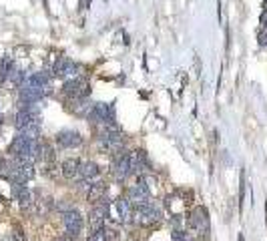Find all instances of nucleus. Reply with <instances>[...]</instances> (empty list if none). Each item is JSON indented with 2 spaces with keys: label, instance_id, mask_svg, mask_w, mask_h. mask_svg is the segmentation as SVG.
Wrapping results in <instances>:
<instances>
[{
  "label": "nucleus",
  "instance_id": "obj_1",
  "mask_svg": "<svg viewBox=\"0 0 267 241\" xmlns=\"http://www.w3.org/2000/svg\"><path fill=\"white\" fill-rule=\"evenodd\" d=\"M98 143L102 151L109 153H117L123 149V133L119 131L117 125H109V127H100V135H98Z\"/></svg>",
  "mask_w": 267,
  "mask_h": 241
},
{
  "label": "nucleus",
  "instance_id": "obj_2",
  "mask_svg": "<svg viewBox=\"0 0 267 241\" xmlns=\"http://www.w3.org/2000/svg\"><path fill=\"white\" fill-rule=\"evenodd\" d=\"M92 125H100V127H109L115 125L117 121V111H115V103H94L90 115L87 117Z\"/></svg>",
  "mask_w": 267,
  "mask_h": 241
},
{
  "label": "nucleus",
  "instance_id": "obj_3",
  "mask_svg": "<svg viewBox=\"0 0 267 241\" xmlns=\"http://www.w3.org/2000/svg\"><path fill=\"white\" fill-rule=\"evenodd\" d=\"M163 217L161 209H159L153 201L147 203V205H141V207H135V213H133V221L137 225H143V227H149V225H155L159 223Z\"/></svg>",
  "mask_w": 267,
  "mask_h": 241
},
{
  "label": "nucleus",
  "instance_id": "obj_4",
  "mask_svg": "<svg viewBox=\"0 0 267 241\" xmlns=\"http://www.w3.org/2000/svg\"><path fill=\"white\" fill-rule=\"evenodd\" d=\"M209 229V217H207V209L205 207H195L187 219V231L199 241L201 235H205V231Z\"/></svg>",
  "mask_w": 267,
  "mask_h": 241
},
{
  "label": "nucleus",
  "instance_id": "obj_5",
  "mask_svg": "<svg viewBox=\"0 0 267 241\" xmlns=\"http://www.w3.org/2000/svg\"><path fill=\"white\" fill-rule=\"evenodd\" d=\"M127 197H129V201H131L135 207H141V205L151 203V189H149L145 177H139V181L129 187V195H127Z\"/></svg>",
  "mask_w": 267,
  "mask_h": 241
},
{
  "label": "nucleus",
  "instance_id": "obj_6",
  "mask_svg": "<svg viewBox=\"0 0 267 241\" xmlns=\"http://www.w3.org/2000/svg\"><path fill=\"white\" fill-rule=\"evenodd\" d=\"M106 217H109V199L104 197V199H100L98 203L92 205V209H90V213H89V227H90L92 231L102 229Z\"/></svg>",
  "mask_w": 267,
  "mask_h": 241
},
{
  "label": "nucleus",
  "instance_id": "obj_7",
  "mask_svg": "<svg viewBox=\"0 0 267 241\" xmlns=\"http://www.w3.org/2000/svg\"><path fill=\"white\" fill-rule=\"evenodd\" d=\"M65 94L71 96V99H79V96H89L90 92V82L85 79V77H75V79H69L63 86Z\"/></svg>",
  "mask_w": 267,
  "mask_h": 241
},
{
  "label": "nucleus",
  "instance_id": "obj_8",
  "mask_svg": "<svg viewBox=\"0 0 267 241\" xmlns=\"http://www.w3.org/2000/svg\"><path fill=\"white\" fill-rule=\"evenodd\" d=\"M63 223H65V229H67V235H71V237H79V233L83 231V215H81V211L79 209H71V211H67V213H63Z\"/></svg>",
  "mask_w": 267,
  "mask_h": 241
},
{
  "label": "nucleus",
  "instance_id": "obj_9",
  "mask_svg": "<svg viewBox=\"0 0 267 241\" xmlns=\"http://www.w3.org/2000/svg\"><path fill=\"white\" fill-rule=\"evenodd\" d=\"M113 173L117 181H127V177L131 175V161H129V153L127 151H117L115 153V165H113Z\"/></svg>",
  "mask_w": 267,
  "mask_h": 241
},
{
  "label": "nucleus",
  "instance_id": "obj_10",
  "mask_svg": "<svg viewBox=\"0 0 267 241\" xmlns=\"http://www.w3.org/2000/svg\"><path fill=\"white\" fill-rule=\"evenodd\" d=\"M10 193H12L14 201H18L20 209H30L32 207V203H34L32 193L24 183H10Z\"/></svg>",
  "mask_w": 267,
  "mask_h": 241
},
{
  "label": "nucleus",
  "instance_id": "obj_11",
  "mask_svg": "<svg viewBox=\"0 0 267 241\" xmlns=\"http://www.w3.org/2000/svg\"><path fill=\"white\" fill-rule=\"evenodd\" d=\"M55 141H57L59 147H63V149H75V147H81V145H83L81 133H77L73 129H65V131L57 133Z\"/></svg>",
  "mask_w": 267,
  "mask_h": 241
},
{
  "label": "nucleus",
  "instance_id": "obj_12",
  "mask_svg": "<svg viewBox=\"0 0 267 241\" xmlns=\"http://www.w3.org/2000/svg\"><path fill=\"white\" fill-rule=\"evenodd\" d=\"M129 161H131V175L143 177V175L151 169V163H149L145 151H133V153L129 155Z\"/></svg>",
  "mask_w": 267,
  "mask_h": 241
},
{
  "label": "nucleus",
  "instance_id": "obj_13",
  "mask_svg": "<svg viewBox=\"0 0 267 241\" xmlns=\"http://www.w3.org/2000/svg\"><path fill=\"white\" fill-rule=\"evenodd\" d=\"M115 211H117V221L127 225V223L133 221L135 205L129 201V197H119V199L115 201Z\"/></svg>",
  "mask_w": 267,
  "mask_h": 241
},
{
  "label": "nucleus",
  "instance_id": "obj_14",
  "mask_svg": "<svg viewBox=\"0 0 267 241\" xmlns=\"http://www.w3.org/2000/svg\"><path fill=\"white\" fill-rule=\"evenodd\" d=\"M69 105H71L69 111L75 113L77 117H89L90 111H92V107H94V103L89 101V96H79V99H71Z\"/></svg>",
  "mask_w": 267,
  "mask_h": 241
},
{
  "label": "nucleus",
  "instance_id": "obj_15",
  "mask_svg": "<svg viewBox=\"0 0 267 241\" xmlns=\"http://www.w3.org/2000/svg\"><path fill=\"white\" fill-rule=\"evenodd\" d=\"M75 71H77V65H75L69 57H59L57 63H55V67H52V75H55V77H61V79L73 75Z\"/></svg>",
  "mask_w": 267,
  "mask_h": 241
},
{
  "label": "nucleus",
  "instance_id": "obj_16",
  "mask_svg": "<svg viewBox=\"0 0 267 241\" xmlns=\"http://www.w3.org/2000/svg\"><path fill=\"white\" fill-rule=\"evenodd\" d=\"M81 165L83 161L77 157H71L63 163V177L65 179H79L81 177Z\"/></svg>",
  "mask_w": 267,
  "mask_h": 241
},
{
  "label": "nucleus",
  "instance_id": "obj_17",
  "mask_svg": "<svg viewBox=\"0 0 267 241\" xmlns=\"http://www.w3.org/2000/svg\"><path fill=\"white\" fill-rule=\"evenodd\" d=\"M106 197V185L104 183H92L90 185V189H89V193H87V199H89V203L90 205H94V203H98L100 199H104Z\"/></svg>",
  "mask_w": 267,
  "mask_h": 241
},
{
  "label": "nucleus",
  "instance_id": "obj_18",
  "mask_svg": "<svg viewBox=\"0 0 267 241\" xmlns=\"http://www.w3.org/2000/svg\"><path fill=\"white\" fill-rule=\"evenodd\" d=\"M98 177V165L94 163V161H87V163H83L81 165V179L83 181H94Z\"/></svg>",
  "mask_w": 267,
  "mask_h": 241
},
{
  "label": "nucleus",
  "instance_id": "obj_19",
  "mask_svg": "<svg viewBox=\"0 0 267 241\" xmlns=\"http://www.w3.org/2000/svg\"><path fill=\"white\" fill-rule=\"evenodd\" d=\"M87 241H113V231H109V229H96V231H92L90 235H89V239Z\"/></svg>",
  "mask_w": 267,
  "mask_h": 241
},
{
  "label": "nucleus",
  "instance_id": "obj_20",
  "mask_svg": "<svg viewBox=\"0 0 267 241\" xmlns=\"http://www.w3.org/2000/svg\"><path fill=\"white\" fill-rule=\"evenodd\" d=\"M10 167H12V161L0 157V177L6 179V181L10 179Z\"/></svg>",
  "mask_w": 267,
  "mask_h": 241
},
{
  "label": "nucleus",
  "instance_id": "obj_21",
  "mask_svg": "<svg viewBox=\"0 0 267 241\" xmlns=\"http://www.w3.org/2000/svg\"><path fill=\"white\" fill-rule=\"evenodd\" d=\"M257 40H259V46L261 48H267V24H263L257 32Z\"/></svg>",
  "mask_w": 267,
  "mask_h": 241
},
{
  "label": "nucleus",
  "instance_id": "obj_22",
  "mask_svg": "<svg viewBox=\"0 0 267 241\" xmlns=\"http://www.w3.org/2000/svg\"><path fill=\"white\" fill-rule=\"evenodd\" d=\"M75 205L73 203H69V201H61V203H57V209L61 211V213H67V211H71Z\"/></svg>",
  "mask_w": 267,
  "mask_h": 241
},
{
  "label": "nucleus",
  "instance_id": "obj_23",
  "mask_svg": "<svg viewBox=\"0 0 267 241\" xmlns=\"http://www.w3.org/2000/svg\"><path fill=\"white\" fill-rule=\"evenodd\" d=\"M14 239H16V241H24V235H22V229H20V227L14 229Z\"/></svg>",
  "mask_w": 267,
  "mask_h": 241
},
{
  "label": "nucleus",
  "instance_id": "obj_24",
  "mask_svg": "<svg viewBox=\"0 0 267 241\" xmlns=\"http://www.w3.org/2000/svg\"><path fill=\"white\" fill-rule=\"evenodd\" d=\"M55 241H73V237H71V235H63V237H59V239H55Z\"/></svg>",
  "mask_w": 267,
  "mask_h": 241
},
{
  "label": "nucleus",
  "instance_id": "obj_25",
  "mask_svg": "<svg viewBox=\"0 0 267 241\" xmlns=\"http://www.w3.org/2000/svg\"><path fill=\"white\" fill-rule=\"evenodd\" d=\"M237 241H245V239H243V235H239V239H237Z\"/></svg>",
  "mask_w": 267,
  "mask_h": 241
}]
</instances>
